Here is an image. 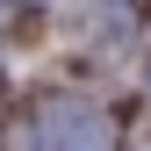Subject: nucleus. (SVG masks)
<instances>
[{
    "label": "nucleus",
    "instance_id": "f03ea898",
    "mask_svg": "<svg viewBox=\"0 0 151 151\" xmlns=\"http://www.w3.org/2000/svg\"><path fill=\"white\" fill-rule=\"evenodd\" d=\"M144 79H151V50H144Z\"/></svg>",
    "mask_w": 151,
    "mask_h": 151
},
{
    "label": "nucleus",
    "instance_id": "f257e3e1",
    "mask_svg": "<svg viewBox=\"0 0 151 151\" xmlns=\"http://www.w3.org/2000/svg\"><path fill=\"white\" fill-rule=\"evenodd\" d=\"M29 144L36 151H108L115 144V122H108L93 101H50V108H36Z\"/></svg>",
    "mask_w": 151,
    "mask_h": 151
}]
</instances>
